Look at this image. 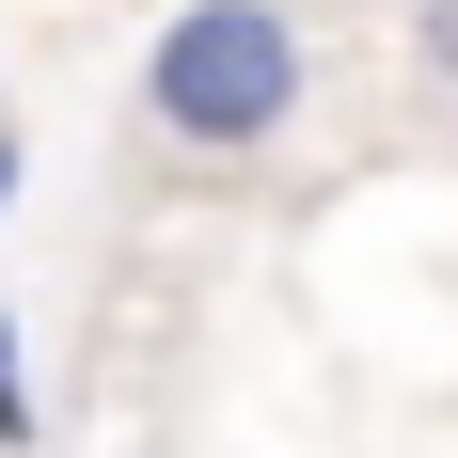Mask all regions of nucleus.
Masks as SVG:
<instances>
[{"label":"nucleus","mask_w":458,"mask_h":458,"mask_svg":"<svg viewBox=\"0 0 458 458\" xmlns=\"http://www.w3.org/2000/svg\"><path fill=\"white\" fill-rule=\"evenodd\" d=\"M32 443V395H16V332H0V458Z\"/></svg>","instance_id":"3"},{"label":"nucleus","mask_w":458,"mask_h":458,"mask_svg":"<svg viewBox=\"0 0 458 458\" xmlns=\"http://www.w3.org/2000/svg\"><path fill=\"white\" fill-rule=\"evenodd\" d=\"M317 111H332V64L301 0H174L142 47V142L190 190H284L317 158Z\"/></svg>","instance_id":"1"},{"label":"nucleus","mask_w":458,"mask_h":458,"mask_svg":"<svg viewBox=\"0 0 458 458\" xmlns=\"http://www.w3.org/2000/svg\"><path fill=\"white\" fill-rule=\"evenodd\" d=\"M395 80L427 127H458V0H395Z\"/></svg>","instance_id":"2"},{"label":"nucleus","mask_w":458,"mask_h":458,"mask_svg":"<svg viewBox=\"0 0 458 458\" xmlns=\"http://www.w3.org/2000/svg\"><path fill=\"white\" fill-rule=\"evenodd\" d=\"M0 206H16V142H0Z\"/></svg>","instance_id":"4"}]
</instances>
